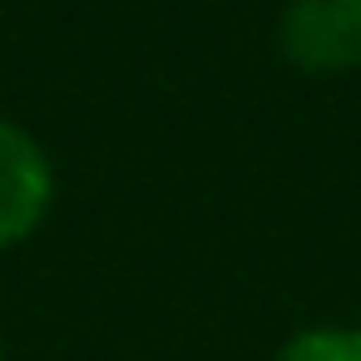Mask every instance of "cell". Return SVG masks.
I'll use <instances>...</instances> for the list:
<instances>
[{
  "label": "cell",
  "mask_w": 361,
  "mask_h": 361,
  "mask_svg": "<svg viewBox=\"0 0 361 361\" xmlns=\"http://www.w3.org/2000/svg\"><path fill=\"white\" fill-rule=\"evenodd\" d=\"M0 361H6V356H0Z\"/></svg>",
  "instance_id": "obj_4"
},
{
  "label": "cell",
  "mask_w": 361,
  "mask_h": 361,
  "mask_svg": "<svg viewBox=\"0 0 361 361\" xmlns=\"http://www.w3.org/2000/svg\"><path fill=\"white\" fill-rule=\"evenodd\" d=\"M277 361H361V331H351V326H307L277 351Z\"/></svg>",
  "instance_id": "obj_3"
},
{
  "label": "cell",
  "mask_w": 361,
  "mask_h": 361,
  "mask_svg": "<svg viewBox=\"0 0 361 361\" xmlns=\"http://www.w3.org/2000/svg\"><path fill=\"white\" fill-rule=\"evenodd\" d=\"M282 50L307 75H341L361 65V0H287Z\"/></svg>",
  "instance_id": "obj_1"
},
{
  "label": "cell",
  "mask_w": 361,
  "mask_h": 361,
  "mask_svg": "<svg viewBox=\"0 0 361 361\" xmlns=\"http://www.w3.org/2000/svg\"><path fill=\"white\" fill-rule=\"evenodd\" d=\"M55 173L45 149L20 129L0 119V247L30 238L50 208Z\"/></svg>",
  "instance_id": "obj_2"
}]
</instances>
